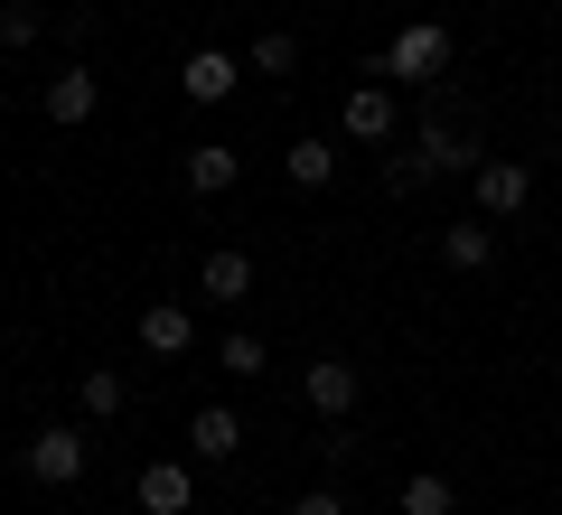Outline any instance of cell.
I'll return each mask as SVG.
<instances>
[{
  "label": "cell",
  "mask_w": 562,
  "mask_h": 515,
  "mask_svg": "<svg viewBox=\"0 0 562 515\" xmlns=\"http://www.w3.org/2000/svg\"><path fill=\"white\" fill-rule=\"evenodd\" d=\"M132 496H140V515H188L198 506V469H188V459H150V469L132 478Z\"/></svg>",
  "instance_id": "cell-5"
},
{
  "label": "cell",
  "mask_w": 562,
  "mask_h": 515,
  "mask_svg": "<svg viewBox=\"0 0 562 515\" xmlns=\"http://www.w3.org/2000/svg\"><path fill=\"white\" fill-rule=\"evenodd\" d=\"M553 169H562V141H553Z\"/></svg>",
  "instance_id": "cell-23"
},
{
  "label": "cell",
  "mask_w": 562,
  "mask_h": 515,
  "mask_svg": "<svg viewBox=\"0 0 562 515\" xmlns=\"http://www.w3.org/2000/svg\"><path fill=\"white\" fill-rule=\"evenodd\" d=\"M94 113H103V76L94 66H57V76H47V122L76 132V122H94Z\"/></svg>",
  "instance_id": "cell-7"
},
{
  "label": "cell",
  "mask_w": 562,
  "mask_h": 515,
  "mask_svg": "<svg viewBox=\"0 0 562 515\" xmlns=\"http://www.w3.org/2000/svg\"><path fill=\"white\" fill-rule=\"evenodd\" d=\"M198 291L206 300H244L254 291V254H244V244H216V254L198 262Z\"/></svg>",
  "instance_id": "cell-12"
},
{
  "label": "cell",
  "mask_w": 562,
  "mask_h": 515,
  "mask_svg": "<svg viewBox=\"0 0 562 515\" xmlns=\"http://www.w3.org/2000/svg\"><path fill=\"white\" fill-rule=\"evenodd\" d=\"M235 85H244V57H225V47H198V57L179 66V94L188 103H225Z\"/></svg>",
  "instance_id": "cell-10"
},
{
  "label": "cell",
  "mask_w": 562,
  "mask_h": 515,
  "mask_svg": "<svg viewBox=\"0 0 562 515\" xmlns=\"http://www.w3.org/2000/svg\"><path fill=\"white\" fill-rule=\"evenodd\" d=\"M122 403H132V384H122L113 366H94V376H76V413H85V422H122Z\"/></svg>",
  "instance_id": "cell-15"
},
{
  "label": "cell",
  "mask_w": 562,
  "mask_h": 515,
  "mask_svg": "<svg viewBox=\"0 0 562 515\" xmlns=\"http://www.w3.org/2000/svg\"><path fill=\"white\" fill-rule=\"evenodd\" d=\"M413 150H422V169H431V179H469V169H479V132H460V122H450V103H431V113H422V132H413Z\"/></svg>",
  "instance_id": "cell-3"
},
{
  "label": "cell",
  "mask_w": 562,
  "mask_h": 515,
  "mask_svg": "<svg viewBox=\"0 0 562 515\" xmlns=\"http://www.w3.org/2000/svg\"><path fill=\"white\" fill-rule=\"evenodd\" d=\"M140 347H150V357H188V347H198V318H188L179 300H150V310H140Z\"/></svg>",
  "instance_id": "cell-11"
},
{
  "label": "cell",
  "mask_w": 562,
  "mask_h": 515,
  "mask_svg": "<svg viewBox=\"0 0 562 515\" xmlns=\"http://www.w3.org/2000/svg\"><path fill=\"white\" fill-rule=\"evenodd\" d=\"M394 506H403V515H460V488H450L441 469H422V478H403Z\"/></svg>",
  "instance_id": "cell-16"
},
{
  "label": "cell",
  "mask_w": 562,
  "mask_h": 515,
  "mask_svg": "<svg viewBox=\"0 0 562 515\" xmlns=\"http://www.w3.org/2000/svg\"><path fill=\"white\" fill-rule=\"evenodd\" d=\"M441 262H450V272H487V262H497V235H487L479 216L441 225Z\"/></svg>",
  "instance_id": "cell-13"
},
{
  "label": "cell",
  "mask_w": 562,
  "mask_h": 515,
  "mask_svg": "<svg viewBox=\"0 0 562 515\" xmlns=\"http://www.w3.org/2000/svg\"><path fill=\"white\" fill-rule=\"evenodd\" d=\"M216 366H225V376H262V337H225V347H216Z\"/></svg>",
  "instance_id": "cell-20"
},
{
  "label": "cell",
  "mask_w": 562,
  "mask_h": 515,
  "mask_svg": "<svg viewBox=\"0 0 562 515\" xmlns=\"http://www.w3.org/2000/svg\"><path fill=\"white\" fill-rule=\"evenodd\" d=\"M469 198H479V216H516V206L535 198V179H525L516 159H479V169H469Z\"/></svg>",
  "instance_id": "cell-9"
},
{
  "label": "cell",
  "mask_w": 562,
  "mask_h": 515,
  "mask_svg": "<svg viewBox=\"0 0 562 515\" xmlns=\"http://www.w3.org/2000/svg\"><path fill=\"white\" fill-rule=\"evenodd\" d=\"M29 478L38 488H76L85 469H94V440H85V422H47V432H29Z\"/></svg>",
  "instance_id": "cell-2"
},
{
  "label": "cell",
  "mask_w": 562,
  "mask_h": 515,
  "mask_svg": "<svg viewBox=\"0 0 562 515\" xmlns=\"http://www.w3.org/2000/svg\"><path fill=\"white\" fill-rule=\"evenodd\" d=\"M291 515H347V496H338V488H310V496H301Z\"/></svg>",
  "instance_id": "cell-22"
},
{
  "label": "cell",
  "mask_w": 562,
  "mask_h": 515,
  "mask_svg": "<svg viewBox=\"0 0 562 515\" xmlns=\"http://www.w3.org/2000/svg\"><path fill=\"white\" fill-rule=\"evenodd\" d=\"M188 450H198V459H235V450H244V413H225V403H206V413L188 422Z\"/></svg>",
  "instance_id": "cell-14"
},
{
  "label": "cell",
  "mask_w": 562,
  "mask_h": 515,
  "mask_svg": "<svg viewBox=\"0 0 562 515\" xmlns=\"http://www.w3.org/2000/svg\"><path fill=\"white\" fill-rule=\"evenodd\" d=\"M291 66H301V38H291V29H262L254 38V76H291Z\"/></svg>",
  "instance_id": "cell-18"
},
{
  "label": "cell",
  "mask_w": 562,
  "mask_h": 515,
  "mask_svg": "<svg viewBox=\"0 0 562 515\" xmlns=\"http://www.w3.org/2000/svg\"><path fill=\"white\" fill-rule=\"evenodd\" d=\"M338 132H347V141H394V85H384V76H366L357 94L338 103Z\"/></svg>",
  "instance_id": "cell-8"
},
{
  "label": "cell",
  "mask_w": 562,
  "mask_h": 515,
  "mask_svg": "<svg viewBox=\"0 0 562 515\" xmlns=\"http://www.w3.org/2000/svg\"><path fill=\"white\" fill-rule=\"evenodd\" d=\"M301 394H310V413H319V422H347V413H357V403H366V376H357V366H347V357H310Z\"/></svg>",
  "instance_id": "cell-4"
},
{
  "label": "cell",
  "mask_w": 562,
  "mask_h": 515,
  "mask_svg": "<svg viewBox=\"0 0 562 515\" xmlns=\"http://www.w3.org/2000/svg\"><path fill=\"white\" fill-rule=\"evenodd\" d=\"M281 169H291V188H328V179H338V150H328V141H291Z\"/></svg>",
  "instance_id": "cell-17"
},
{
  "label": "cell",
  "mask_w": 562,
  "mask_h": 515,
  "mask_svg": "<svg viewBox=\"0 0 562 515\" xmlns=\"http://www.w3.org/2000/svg\"><path fill=\"white\" fill-rule=\"evenodd\" d=\"M179 179H188V198H225V188L244 179V150H235V141H188Z\"/></svg>",
  "instance_id": "cell-6"
},
{
  "label": "cell",
  "mask_w": 562,
  "mask_h": 515,
  "mask_svg": "<svg viewBox=\"0 0 562 515\" xmlns=\"http://www.w3.org/2000/svg\"><path fill=\"white\" fill-rule=\"evenodd\" d=\"M366 76H384V85H441L450 76V29L441 20H403L394 29V47H384V57H366Z\"/></svg>",
  "instance_id": "cell-1"
},
{
  "label": "cell",
  "mask_w": 562,
  "mask_h": 515,
  "mask_svg": "<svg viewBox=\"0 0 562 515\" xmlns=\"http://www.w3.org/2000/svg\"><path fill=\"white\" fill-rule=\"evenodd\" d=\"M422 188H431L422 150H384V198H422Z\"/></svg>",
  "instance_id": "cell-19"
},
{
  "label": "cell",
  "mask_w": 562,
  "mask_h": 515,
  "mask_svg": "<svg viewBox=\"0 0 562 515\" xmlns=\"http://www.w3.org/2000/svg\"><path fill=\"white\" fill-rule=\"evenodd\" d=\"M0 47H38V10H29V0L0 10Z\"/></svg>",
  "instance_id": "cell-21"
}]
</instances>
